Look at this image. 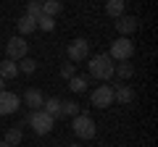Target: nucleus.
<instances>
[{
	"label": "nucleus",
	"instance_id": "obj_18",
	"mask_svg": "<svg viewBox=\"0 0 158 147\" xmlns=\"http://www.w3.org/2000/svg\"><path fill=\"white\" fill-rule=\"evenodd\" d=\"M21 139H24V131H21V126H13V129H8V131H6V139H3V142H6L8 147H16Z\"/></svg>",
	"mask_w": 158,
	"mask_h": 147
},
{
	"label": "nucleus",
	"instance_id": "obj_27",
	"mask_svg": "<svg viewBox=\"0 0 158 147\" xmlns=\"http://www.w3.org/2000/svg\"><path fill=\"white\" fill-rule=\"evenodd\" d=\"M66 147H79V145H66Z\"/></svg>",
	"mask_w": 158,
	"mask_h": 147
},
{
	"label": "nucleus",
	"instance_id": "obj_23",
	"mask_svg": "<svg viewBox=\"0 0 158 147\" xmlns=\"http://www.w3.org/2000/svg\"><path fill=\"white\" fill-rule=\"evenodd\" d=\"M27 16H32V18L42 16V0H29L27 3Z\"/></svg>",
	"mask_w": 158,
	"mask_h": 147
},
{
	"label": "nucleus",
	"instance_id": "obj_10",
	"mask_svg": "<svg viewBox=\"0 0 158 147\" xmlns=\"http://www.w3.org/2000/svg\"><path fill=\"white\" fill-rule=\"evenodd\" d=\"M21 102L29 108V110H42V102H45V95H42L40 89H34V87H29V89L24 92Z\"/></svg>",
	"mask_w": 158,
	"mask_h": 147
},
{
	"label": "nucleus",
	"instance_id": "obj_19",
	"mask_svg": "<svg viewBox=\"0 0 158 147\" xmlns=\"http://www.w3.org/2000/svg\"><path fill=\"white\" fill-rule=\"evenodd\" d=\"M61 116H69V118L79 116V102H74V100H61Z\"/></svg>",
	"mask_w": 158,
	"mask_h": 147
},
{
	"label": "nucleus",
	"instance_id": "obj_9",
	"mask_svg": "<svg viewBox=\"0 0 158 147\" xmlns=\"http://www.w3.org/2000/svg\"><path fill=\"white\" fill-rule=\"evenodd\" d=\"M137 16H129V13H124V16H118L116 18V32L118 37H129L132 32H137Z\"/></svg>",
	"mask_w": 158,
	"mask_h": 147
},
{
	"label": "nucleus",
	"instance_id": "obj_15",
	"mask_svg": "<svg viewBox=\"0 0 158 147\" xmlns=\"http://www.w3.org/2000/svg\"><path fill=\"white\" fill-rule=\"evenodd\" d=\"M124 8H127V3H124V0H106V13H108L111 18L124 16Z\"/></svg>",
	"mask_w": 158,
	"mask_h": 147
},
{
	"label": "nucleus",
	"instance_id": "obj_2",
	"mask_svg": "<svg viewBox=\"0 0 158 147\" xmlns=\"http://www.w3.org/2000/svg\"><path fill=\"white\" fill-rule=\"evenodd\" d=\"M27 124L32 126V131H34L37 137H45V134H50V131H53L56 118H53V116H48L45 110H32V113H29V118H27Z\"/></svg>",
	"mask_w": 158,
	"mask_h": 147
},
{
	"label": "nucleus",
	"instance_id": "obj_28",
	"mask_svg": "<svg viewBox=\"0 0 158 147\" xmlns=\"http://www.w3.org/2000/svg\"><path fill=\"white\" fill-rule=\"evenodd\" d=\"M124 3H127V0H124Z\"/></svg>",
	"mask_w": 158,
	"mask_h": 147
},
{
	"label": "nucleus",
	"instance_id": "obj_11",
	"mask_svg": "<svg viewBox=\"0 0 158 147\" xmlns=\"http://www.w3.org/2000/svg\"><path fill=\"white\" fill-rule=\"evenodd\" d=\"M113 102H118V105H132L135 102V89L129 84H116L113 87Z\"/></svg>",
	"mask_w": 158,
	"mask_h": 147
},
{
	"label": "nucleus",
	"instance_id": "obj_24",
	"mask_svg": "<svg viewBox=\"0 0 158 147\" xmlns=\"http://www.w3.org/2000/svg\"><path fill=\"white\" fill-rule=\"evenodd\" d=\"M74 74H77V66H74V63H63L61 66V76L63 79H71Z\"/></svg>",
	"mask_w": 158,
	"mask_h": 147
},
{
	"label": "nucleus",
	"instance_id": "obj_25",
	"mask_svg": "<svg viewBox=\"0 0 158 147\" xmlns=\"http://www.w3.org/2000/svg\"><path fill=\"white\" fill-rule=\"evenodd\" d=\"M0 147H8V145H6V142H3V139H0Z\"/></svg>",
	"mask_w": 158,
	"mask_h": 147
},
{
	"label": "nucleus",
	"instance_id": "obj_26",
	"mask_svg": "<svg viewBox=\"0 0 158 147\" xmlns=\"http://www.w3.org/2000/svg\"><path fill=\"white\" fill-rule=\"evenodd\" d=\"M3 84H6V81H3V79H0V89H3Z\"/></svg>",
	"mask_w": 158,
	"mask_h": 147
},
{
	"label": "nucleus",
	"instance_id": "obj_12",
	"mask_svg": "<svg viewBox=\"0 0 158 147\" xmlns=\"http://www.w3.org/2000/svg\"><path fill=\"white\" fill-rule=\"evenodd\" d=\"M16 74H19V63L11 61V58H3L0 61V79L8 81V79H16Z\"/></svg>",
	"mask_w": 158,
	"mask_h": 147
},
{
	"label": "nucleus",
	"instance_id": "obj_22",
	"mask_svg": "<svg viewBox=\"0 0 158 147\" xmlns=\"http://www.w3.org/2000/svg\"><path fill=\"white\" fill-rule=\"evenodd\" d=\"M19 63V71L21 74H34L37 71V61L34 58H21V61H16Z\"/></svg>",
	"mask_w": 158,
	"mask_h": 147
},
{
	"label": "nucleus",
	"instance_id": "obj_16",
	"mask_svg": "<svg viewBox=\"0 0 158 147\" xmlns=\"http://www.w3.org/2000/svg\"><path fill=\"white\" fill-rule=\"evenodd\" d=\"M61 11H63V3H61V0H42V13H45V16L56 18Z\"/></svg>",
	"mask_w": 158,
	"mask_h": 147
},
{
	"label": "nucleus",
	"instance_id": "obj_5",
	"mask_svg": "<svg viewBox=\"0 0 158 147\" xmlns=\"http://www.w3.org/2000/svg\"><path fill=\"white\" fill-rule=\"evenodd\" d=\"M66 53H69V61L71 63H82V61L90 58V42H87L85 37H79V40H74L71 45L66 47Z\"/></svg>",
	"mask_w": 158,
	"mask_h": 147
},
{
	"label": "nucleus",
	"instance_id": "obj_21",
	"mask_svg": "<svg viewBox=\"0 0 158 147\" xmlns=\"http://www.w3.org/2000/svg\"><path fill=\"white\" fill-rule=\"evenodd\" d=\"M37 29H42V32H53V29H56V18H53V16H45V13L37 16Z\"/></svg>",
	"mask_w": 158,
	"mask_h": 147
},
{
	"label": "nucleus",
	"instance_id": "obj_17",
	"mask_svg": "<svg viewBox=\"0 0 158 147\" xmlns=\"http://www.w3.org/2000/svg\"><path fill=\"white\" fill-rule=\"evenodd\" d=\"M42 110H45L48 116H61V100L58 97H45V102H42Z\"/></svg>",
	"mask_w": 158,
	"mask_h": 147
},
{
	"label": "nucleus",
	"instance_id": "obj_13",
	"mask_svg": "<svg viewBox=\"0 0 158 147\" xmlns=\"http://www.w3.org/2000/svg\"><path fill=\"white\" fill-rule=\"evenodd\" d=\"M113 76H118V81H121V79H132V76H135V66H132L129 61L113 63Z\"/></svg>",
	"mask_w": 158,
	"mask_h": 147
},
{
	"label": "nucleus",
	"instance_id": "obj_3",
	"mask_svg": "<svg viewBox=\"0 0 158 147\" xmlns=\"http://www.w3.org/2000/svg\"><path fill=\"white\" fill-rule=\"evenodd\" d=\"M108 55H111L113 63H118V61H129V58L135 55V42H132L129 37H118V40L111 42V50H108Z\"/></svg>",
	"mask_w": 158,
	"mask_h": 147
},
{
	"label": "nucleus",
	"instance_id": "obj_6",
	"mask_svg": "<svg viewBox=\"0 0 158 147\" xmlns=\"http://www.w3.org/2000/svg\"><path fill=\"white\" fill-rule=\"evenodd\" d=\"M21 108V97L16 92H8V89H0V116H11Z\"/></svg>",
	"mask_w": 158,
	"mask_h": 147
},
{
	"label": "nucleus",
	"instance_id": "obj_8",
	"mask_svg": "<svg viewBox=\"0 0 158 147\" xmlns=\"http://www.w3.org/2000/svg\"><path fill=\"white\" fill-rule=\"evenodd\" d=\"M90 100H92V105H95V108H108V105H113V87H111V84H100L98 89H92Z\"/></svg>",
	"mask_w": 158,
	"mask_h": 147
},
{
	"label": "nucleus",
	"instance_id": "obj_7",
	"mask_svg": "<svg viewBox=\"0 0 158 147\" xmlns=\"http://www.w3.org/2000/svg\"><path fill=\"white\" fill-rule=\"evenodd\" d=\"M27 53H29V45L24 37H11L6 42V55L11 61H21V58H27Z\"/></svg>",
	"mask_w": 158,
	"mask_h": 147
},
{
	"label": "nucleus",
	"instance_id": "obj_20",
	"mask_svg": "<svg viewBox=\"0 0 158 147\" xmlns=\"http://www.w3.org/2000/svg\"><path fill=\"white\" fill-rule=\"evenodd\" d=\"M69 89H71V92H85V89H87V76L74 74L71 79H69Z\"/></svg>",
	"mask_w": 158,
	"mask_h": 147
},
{
	"label": "nucleus",
	"instance_id": "obj_14",
	"mask_svg": "<svg viewBox=\"0 0 158 147\" xmlns=\"http://www.w3.org/2000/svg\"><path fill=\"white\" fill-rule=\"evenodd\" d=\"M16 29H19V34H32V32H37V18H32V16H27V13H24L21 18H19L16 21Z\"/></svg>",
	"mask_w": 158,
	"mask_h": 147
},
{
	"label": "nucleus",
	"instance_id": "obj_4",
	"mask_svg": "<svg viewBox=\"0 0 158 147\" xmlns=\"http://www.w3.org/2000/svg\"><path fill=\"white\" fill-rule=\"evenodd\" d=\"M71 131L79 137V139H92L98 129H95V121H92V116L79 113V116H74V121H71Z\"/></svg>",
	"mask_w": 158,
	"mask_h": 147
},
{
	"label": "nucleus",
	"instance_id": "obj_1",
	"mask_svg": "<svg viewBox=\"0 0 158 147\" xmlns=\"http://www.w3.org/2000/svg\"><path fill=\"white\" fill-rule=\"evenodd\" d=\"M87 66H90V76H92V79H98V81L113 79V61H111V55H108V53L92 55Z\"/></svg>",
	"mask_w": 158,
	"mask_h": 147
}]
</instances>
